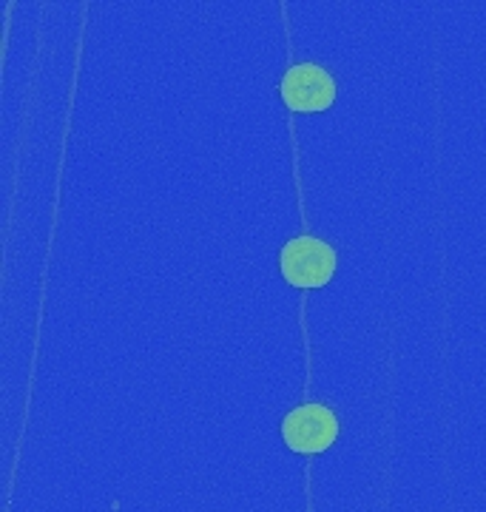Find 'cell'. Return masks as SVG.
<instances>
[{
	"label": "cell",
	"instance_id": "1",
	"mask_svg": "<svg viewBox=\"0 0 486 512\" xmlns=\"http://www.w3.org/2000/svg\"><path fill=\"white\" fill-rule=\"evenodd\" d=\"M336 268H339V256L333 245L310 234L288 239L279 251V271L288 279V285L299 291L324 288L333 279Z\"/></svg>",
	"mask_w": 486,
	"mask_h": 512
},
{
	"label": "cell",
	"instance_id": "2",
	"mask_svg": "<svg viewBox=\"0 0 486 512\" xmlns=\"http://www.w3.org/2000/svg\"><path fill=\"white\" fill-rule=\"evenodd\" d=\"M282 439L293 453L316 456L339 439V419L324 404H299L282 419Z\"/></svg>",
	"mask_w": 486,
	"mask_h": 512
},
{
	"label": "cell",
	"instance_id": "3",
	"mask_svg": "<svg viewBox=\"0 0 486 512\" xmlns=\"http://www.w3.org/2000/svg\"><path fill=\"white\" fill-rule=\"evenodd\" d=\"M279 94L290 111H327L336 103V80L316 63H296L282 77Z\"/></svg>",
	"mask_w": 486,
	"mask_h": 512
}]
</instances>
